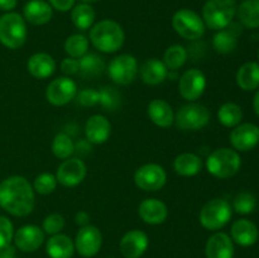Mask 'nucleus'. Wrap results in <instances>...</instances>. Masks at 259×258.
I'll list each match as a JSON object with an SVG mask.
<instances>
[{
    "mask_svg": "<svg viewBox=\"0 0 259 258\" xmlns=\"http://www.w3.org/2000/svg\"><path fill=\"white\" fill-rule=\"evenodd\" d=\"M75 249L82 257L91 258L99 253L103 245V235L95 225L81 227L75 238Z\"/></svg>",
    "mask_w": 259,
    "mask_h": 258,
    "instance_id": "obj_14",
    "label": "nucleus"
},
{
    "mask_svg": "<svg viewBox=\"0 0 259 258\" xmlns=\"http://www.w3.org/2000/svg\"><path fill=\"white\" fill-rule=\"evenodd\" d=\"M65 52L67 53L68 57L77 58L80 60L82 56H85L88 53L89 50V39L83 34H76L70 35L67 39L65 40Z\"/></svg>",
    "mask_w": 259,
    "mask_h": 258,
    "instance_id": "obj_35",
    "label": "nucleus"
},
{
    "mask_svg": "<svg viewBox=\"0 0 259 258\" xmlns=\"http://www.w3.org/2000/svg\"><path fill=\"white\" fill-rule=\"evenodd\" d=\"M210 121V111L202 104L190 103L184 105L175 115L176 126L185 132L200 131Z\"/></svg>",
    "mask_w": 259,
    "mask_h": 258,
    "instance_id": "obj_7",
    "label": "nucleus"
},
{
    "mask_svg": "<svg viewBox=\"0 0 259 258\" xmlns=\"http://www.w3.org/2000/svg\"><path fill=\"white\" fill-rule=\"evenodd\" d=\"M78 93L77 85L72 78L61 76L51 81L46 90V98L48 103L55 106H63L71 103Z\"/></svg>",
    "mask_w": 259,
    "mask_h": 258,
    "instance_id": "obj_11",
    "label": "nucleus"
},
{
    "mask_svg": "<svg viewBox=\"0 0 259 258\" xmlns=\"http://www.w3.org/2000/svg\"><path fill=\"white\" fill-rule=\"evenodd\" d=\"M253 108H254L255 114L259 116V90L255 93L254 99H253Z\"/></svg>",
    "mask_w": 259,
    "mask_h": 258,
    "instance_id": "obj_48",
    "label": "nucleus"
},
{
    "mask_svg": "<svg viewBox=\"0 0 259 258\" xmlns=\"http://www.w3.org/2000/svg\"><path fill=\"white\" fill-rule=\"evenodd\" d=\"M57 179L56 175L50 174V172H43V174L38 175L33 182V190L34 192L40 195H50L57 187Z\"/></svg>",
    "mask_w": 259,
    "mask_h": 258,
    "instance_id": "obj_37",
    "label": "nucleus"
},
{
    "mask_svg": "<svg viewBox=\"0 0 259 258\" xmlns=\"http://www.w3.org/2000/svg\"><path fill=\"white\" fill-rule=\"evenodd\" d=\"M24 19L33 25H45L52 19L53 10L45 0H29L24 5Z\"/></svg>",
    "mask_w": 259,
    "mask_h": 258,
    "instance_id": "obj_24",
    "label": "nucleus"
},
{
    "mask_svg": "<svg viewBox=\"0 0 259 258\" xmlns=\"http://www.w3.org/2000/svg\"><path fill=\"white\" fill-rule=\"evenodd\" d=\"M139 73H141V78L144 83L156 86L166 80L168 76V68L166 67L163 61L158 60V58H148L142 63Z\"/></svg>",
    "mask_w": 259,
    "mask_h": 258,
    "instance_id": "obj_23",
    "label": "nucleus"
},
{
    "mask_svg": "<svg viewBox=\"0 0 259 258\" xmlns=\"http://www.w3.org/2000/svg\"><path fill=\"white\" fill-rule=\"evenodd\" d=\"M258 57H259V52H258Z\"/></svg>",
    "mask_w": 259,
    "mask_h": 258,
    "instance_id": "obj_50",
    "label": "nucleus"
},
{
    "mask_svg": "<svg viewBox=\"0 0 259 258\" xmlns=\"http://www.w3.org/2000/svg\"><path fill=\"white\" fill-rule=\"evenodd\" d=\"M52 152L57 158L67 159L75 152V143L68 134L58 133L53 138Z\"/></svg>",
    "mask_w": 259,
    "mask_h": 258,
    "instance_id": "obj_36",
    "label": "nucleus"
},
{
    "mask_svg": "<svg viewBox=\"0 0 259 258\" xmlns=\"http://www.w3.org/2000/svg\"><path fill=\"white\" fill-rule=\"evenodd\" d=\"M88 168L82 159L77 157H70L63 159L56 172V179L58 184L65 187H75L85 180Z\"/></svg>",
    "mask_w": 259,
    "mask_h": 258,
    "instance_id": "obj_12",
    "label": "nucleus"
},
{
    "mask_svg": "<svg viewBox=\"0 0 259 258\" xmlns=\"http://www.w3.org/2000/svg\"><path fill=\"white\" fill-rule=\"evenodd\" d=\"M138 215L144 223L158 225L164 223L168 217V209L163 201L158 199H146L139 204Z\"/></svg>",
    "mask_w": 259,
    "mask_h": 258,
    "instance_id": "obj_19",
    "label": "nucleus"
},
{
    "mask_svg": "<svg viewBox=\"0 0 259 258\" xmlns=\"http://www.w3.org/2000/svg\"><path fill=\"white\" fill-rule=\"evenodd\" d=\"M28 72L38 80L51 77L56 71V61L48 53H34L29 57L27 63Z\"/></svg>",
    "mask_w": 259,
    "mask_h": 258,
    "instance_id": "obj_22",
    "label": "nucleus"
},
{
    "mask_svg": "<svg viewBox=\"0 0 259 258\" xmlns=\"http://www.w3.org/2000/svg\"><path fill=\"white\" fill-rule=\"evenodd\" d=\"M18 4V0H0V10L10 12L14 9Z\"/></svg>",
    "mask_w": 259,
    "mask_h": 258,
    "instance_id": "obj_46",
    "label": "nucleus"
},
{
    "mask_svg": "<svg viewBox=\"0 0 259 258\" xmlns=\"http://www.w3.org/2000/svg\"><path fill=\"white\" fill-rule=\"evenodd\" d=\"M89 220H90V215L86 211H78L75 217V223L81 227H85L89 224Z\"/></svg>",
    "mask_w": 259,
    "mask_h": 258,
    "instance_id": "obj_45",
    "label": "nucleus"
},
{
    "mask_svg": "<svg viewBox=\"0 0 259 258\" xmlns=\"http://www.w3.org/2000/svg\"><path fill=\"white\" fill-rule=\"evenodd\" d=\"M0 258H15V249L12 245H7V247L0 249Z\"/></svg>",
    "mask_w": 259,
    "mask_h": 258,
    "instance_id": "obj_47",
    "label": "nucleus"
},
{
    "mask_svg": "<svg viewBox=\"0 0 259 258\" xmlns=\"http://www.w3.org/2000/svg\"><path fill=\"white\" fill-rule=\"evenodd\" d=\"M174 168L175 172L180 176L191 177L201 171L202 161L197 154L186 152L176 157L174 162Z\"/></svg>",
    "mask_w": 259,
    "mask_h": 258,
    "instance_id": "obj_27",
    "label": "nucleus"
},
{
    "mask_svg": "<svg viewBox=\"0 0 259 258\" xmlns=\"http://www.w3.org/2000/svg\"><path fill=\"white\" fill-rule=\"evenodd\" d=\"M237 83L242 90L253 91L259 88V63L247 62L237 72Z\"/></svg>",
    "mask_w": 259,
    "mask_h": 258,
    "instance_id": "obj_28",
    "label": "nucleus"
},
{
    "mask_svg": "<svg viewBox=\"0 0 259 258\" xmlns=\"http://www.w3.org/2000/svg\"><path fill=\"white\" fill-rule=\"evenodd\" d=\"M233 215L232 206L224 199H212L200 210V223L207 230H219L230 222Z\"/></svg>",
    "mask_w": 259,
    "mask_h": 258,
    "instance_id": "obj_6",
    "label": "nucleus"
},
{
    "mask_svg": "<svg viewBox=\"0 0 259 258\" xmlns=\"http://www.w3.org/2000/svg\"><path fill=\"white\" fill-rule=\"evenodd\" d=\"M14 238V228L13 223L7 217L0 215V249L12 243Z\"/></svg>",
    "mask_w": 259,
    "mask_h": 258,
    "instance_id": "obj_41",
    "label": "nucleus"
},
{
    "mask_svg": "<svg viewBox=\"0 0 259 258\" xmlns=\"http://www.w3.org/2000/svg\"><path fill=\"white\" fill-rule=\"evenodd\" d=\"M50 5L58 12H68L75 5V0H50Z\"/></svg>",
    "mask_w": 259,
    "mask_h": 258,
    "instance_id": "obj_44",
    "label": "nucleus"
},
{
    "mask_svg": "<svg viewBox=\"0 0 259 258\" xmlns=\"http://www.w3.org/2000/svg\"><path fill=\"white\" fill-rule=\"evenodd\" d=\"M125 34L119 23L104 19L94 24L90 29V40L94 47L104 53H114L124 45Z\"/></svg>",
    "mask_w": 259,
    "mask_h": 258,
    "instance_id": "obj_2",
    "label": "nucleus"
},
{
    "mask_svg": "<svg viewBox=\"0 0 259 258\" xmlns=\"http://www.w3.org/2000/svg\"><path fill=\"white\" fill-rule=\"evenodd\" d=\"M35 192L23 176H10L0 182V207L14 217L23 218L33 211Z\"/></svg>",
    "mask_w": 259,
    "mask_h": 258,
    "instance_id": "obj_1",
    "label": "nucleus"
},
{
    "mask_svg": "<svg viewBox=\"0 0 259 258\" xmlns=\"http://www.w3.org/2000/svg\"><path fill=\"white\" fill-rule=\"evenodd\" d=\"M25 19L18 13H7L0 17V42L10 50L20 48L27 40Z\"/></svg>",
    "mask_w": 259,
    "mask_h": 258,
    "instance_id": "obj_5",
    "label": "nucleus"
},
{
    "mask_svg": "<svg viewBox=\"0 0 259 258\" xmlns=\"http://www.w3.org/2000/svg\"><path fill=\"white\" fill-rule=\"evenodd\" d=\"M148 244V235L142 230L133 229L123 235L119 248L125 258H139L146 253Z\"/></svg>",
    "mask_w": 259,
    "mask_h": 258,
    "instance_id": "obj_17",
    "label": "nucleus"
},
{
    "mask_svg": "<svg viewBox=\"0 0 259 258\" xmlns=\"http://www.w3.org/2000/svg\"><path fill=\"white\" fill-rule=\"evenodd\" d=\"M149 119L161 128H169L175 123V113L169 103L163 99H154L147 108Z\"/></svg>",
    "mask_w": 259,
    "mask_h": 258,
    "instance_id": "obj_25",
    "label": "nucleus"
},
{
    "mask_svg": "<svg viewBox=\"0 0 259 258\" xmlns=\"http://www.w3.org/2000/svg\"><path fill=\"white\" fill-rule=\"evenodd\" d=\"M105 110H114L120 104V95L118 91L111 88H105L100 90V103Z\"/></svg>",
    "mask_w": 259,
    "mask_h": 258,
    "instance_id": "obj_40",
    "label": "nucleus"
},
{
    "mask_svg": "<svg viewBox=\"0 0 259 258\" xmlns=\"http://www.w3.org/2000/svg\"><path fill=\"white\" fill-rule=\"evenodd\" d=\"M189 53L181 45H172L163 55V62L169 71H177L186 63Z\"/></svg>",
    "mask_w": 259,
    "mask_h": 258,
    "instance_id": "obj_33",
    "label": "nucleus"
},
{
    "mask_svg": "<svg viewBox=\"0 0 259 258\" xmlns=\"http://www.w3.org/2000/svg\"><path fill=\"white\" fill-rule=\"evenodd\" d=\"M212 46L215 51L222 55L233 52L238 46V37L228 28H224L222 30H218L217 34L212 38Z\"/></svg>",
    "mask_w": 259,
    "mask_h": 258,
    "instance_id": "obj_34",
    "label": "nucleus"
},
{
    "mask_svg": "<svg viewBox=\"0 0 259 258\" xmlns=\"http://www.w3.org/2000/svg\"><path fill=\"white\" fill-rule=\"evenodd\" d=\"M233 207L238 214L248 215L254 211V209L257 207V199L250 192H240L235 196L234 201H233Z\"/></svg>",
    "mask_w": 259,
    "mask_h": 258,
    "instance_id": "obj_38",
    "label": "nucleus"
},
{
    "mask_svg": "<svg viewBox=\"0 0 259 258\" xmlns=\"http://www.w3.org/2000/svg\"><path fill=\"white\" fill-rule=\"evenodd\" d=\"M137 187L143 191L154 192L161 190L167 182V174L162 166L157 163H147L139 167L134 174Z\"/></svg>",
    "mask_w": 259,
    "mask_h": 258,
    "instance_id": "obj_10",
    "label": "nucleus"
},
{
    "mask_svg": "<svg viewBox=\"0 0 259 258\" xmlns=\"http://www.w3.org/2000/svg\"><path fill=\"white\" fill-rule=\"evenodd\" d=\"M71 19L73 25L80 30H86L91 28L95 22V10L90 4L81 3L75 5L71 12Z\"/></svg>",
    "mask_w": 259,
    "mask_h": 258,
    "instance_id": "obj_30",
    "label": "nucleus"
},
{
    "mask_svg": "<svg viewBox=\"0 0 259 258\" xmlns=\"http://www.w3.org/2000/svg\"><path fill=\"white\" fill-rule=\"evenodd\" d=\"M206 89V77L199 68H190L185 71L180 77L179 91L180 95L187 101H196L201 98Z\"/></svg>",
    "mask_w": 259,
    "mask_h": 258,
    "instance_id": "obj_13",
    "label": "nucleus"
},
{
    "mask_svg": "<svg viewBox=\"0 0 259 258\" xmlns=\"http://www.w3.org/2000/svg\"><path fill=\"white\" fill-rule=\"evenodd\" d=\"M237 15L243 27L259 28V0H244L237 8Z\"/></svg>",
    "mask_w": 259,
    "mask_h": 258,
    "instance_id": "obj_29",
    "label": "nucleus"
},
{
    "mask_svg": "<svg viewBox=\"0 0 259 258\" xmlns=\"http://www.w3.org/2000/svg\"><path fill=\"white\" fill-rule=\"evenodd\" d=\"M63 228H65V218L57 212L50 214L43 220L42 230L45 232V234L56 235L62 232Z\"/></svg>",
    "mask_w": 259,
    "mask_h": 258,
    "instance_id": "obj_39",
    "label": "nucleus"
},
{
    "mask_svg": "<svg viewBox=\"0 0 259 258\" xmlns=\"http://www.w3.org/2000/svg\"><path fill=\"white\" fill-rule=\"evenodd\" d=\"M205 254L206 258H234L233 239L227 233H215L207 239Z\"/></svg>",
    "mask_w": 259,
    "mask_h": 258,
    "instance_id": "obj_20",
    "label": "nucleus"
},
{
    "mask_svg": "<svg viewBox=\"0 0 259 258\" xmlns=\"http://www.w3.org/2000/svg\"><path fill=\"white\" fill-rule=\"evenodd\" d=\"M48 255L51 258H72L75 253V243L68 235L58 234L51 235L46 245Z\"/></svg>",
    "mask_w": 259,
    "mask_h": 258,
    "instance_id": "obj_26",
    "label": "nucleus"
},
{
    "mask_svg": "<svg viewBox=\"0 0 259 258\" xmlns=\"http://www.w3.org/2000/svg\"><path fill=\"white\" fill-rule=\"evenodd\" d=\"M78 62H80V73L83 77H95L100 75L105 68L103 57L95 53H86L78 60Z\"/></svg>",
    "mask_w": 259,
    "mask_h": 258,
    "instance_id": "obj_32",
    "label": "nucleus"
},
{
    "mask_svg": "<svg viewBox=\"0 0 259 258\" xmlns=\"http://www.w3.org/2000/svg\"><path fill=\"white\" fill-rule=\"evenodd\" d=\"M235 0H207L202 8V20L210 29L227 28L237 14Z\"/></svg>",
    "mask_w": 259,
    "mask_h": 258,
    "instance_id": "obj_3",
    "label": "nucleus"
},
{
    "mask_svg": "<svg viewBox=\"0 0 259 258\" xmlns=\"http://www.w3.org/2000/svg\"><path fill=\"white\" fill-rule=\"evenodd\" d=\"M172 25L177 34L189 40L200 39L205 33L204 20L191 9L177 10L172 18Z\"/></svg>",
    "mask_w": 259,
    "mask_h": 258,
    "instance_id": "obj_8",
    "label": "nucleus"
},
{
    "mask_svg": "<svg viewBox=\"0 0 259 258\" xmlns=\"http://www.w3.org/2000/svg\"><path fill=\"white\" fill-rule=\"evenodd\" d=\"M14 244L22 252H34L45 242V232L33 224L23 225L14 233Z\"/></svg>",
    "mask_w": 259,
    "mask_h": 258,
    "instance_id": "obj_16",
    "label": "nucleus"
},
{
    "mask_svg": "<svg viewBox=\"0 0 259 258\" xmlns=\"http://www.w3.org/2000/svg\"><path fill=\"white\" fill-rule=\"evenodd\" d=\"M77 101L82 106H95L100 103V91L94 89H83L77 93Z\"/></svg>",
    "mask_w": 259,
    "mask_h": 258,
    "instance_id": "obj_42",
    "label": "nucleus"
},
{
    "mask_svg": "<svg viewBox=\"0 0 259 258\" xmlns=\"http://www.w3.org/2000/svg\"><path fill=\"white\" fill-rule=\"evenodd\" d=\"M111 133V124L100 114L91 115L85 123V136L89 143L103 144L109 139Z\"/></svg>",
    "mask_w": 259,
    "mask_h": 258,
    "instance_id": "obj_18",
    "label": "nucleus"
},
{
    "mask_svg": "<svg viewBox=\"0 0 259 258\" xmlns=\"http://www.w3.org/2000/svg\"><path fill=\"white\" fill-rule=\"evenodd\" d=\"M218 119L228 128H235L243 119V110L238 104L225 103L218 110Z\"/></svg>",
    "mask_w": 259,
    "mask_h": 258,
    "instance_id": "obj_31",
    "label": "nucleus"
},
{
    "mask_svg": "<svg viewBox=\"0 0 259 258\" xmlns=\"http://www.w3.org/2000/svg\"><path fill=\"white\" fill-rule=\"evenodd\" d=\"M242 159L235 149L219 148L210 153L206 159V168L217 179H230L238 174Z\"/></svg>",
    "mask_w": 259,
    "mask_h": 258,
    "instance_id": "obj_4",
    "label": "nucleus"
},
{
    "mask_svg": "<svg viewBox=\"0 0 259 258\" xmlns=\"http://www.w3.org/2000/svg\"><path fill=\"white\" fill-rule=\"evenodd\" d=\"M230 143L235 151H252L259 143V128L252 123L239 124L230 133Z\"/></svg>",
    "mask_w": 259,
    "mask_h": 258,
    "instance_id": "obj_15",
    "label": "nucleus"
},
{
    "mask_svg": "<svg viewBox=\"0 0 259 258\" xmlns=\"http://www.w3.org/2000/svg\"><path fill=\"white\" fill-rule=\"evenodd\" d=\"M61 71L67 76L76 75V73L80 72V62H78L77 58H65L61 62Z\"/></svg>",
    "mask_w": 259,
    "mask_h": 258,
    "instance_id": "obj_43",
    "label": "nucleus"
},
{
    "mask_svg": "<svg viewBox=\"0 0 259 258\" xmlns=\"http://www.w3.org/2000/svg\"><path fill=\"white\" fill-rule=\"evenodd\" d=\"M230 234L233 242L242 247H250L258 240L259 232L257 225L253 222L248 219H239L233 223Z\"/></svg>",
    "mask_w": 259,
    "mask_h": 258,
    "instance_id": "obj_21",
    "label": "nucleus"
},
{
    "mask_svg": "<svg viewBox=\"0 0 259 258\" xmlns=\"http://www.w3.org/2000/svg\"><path fill=\"white\" fill-rule=\"evenodd\" d=\"M80 2H82V3H86V4H90V3H95V2H99V0H80Z\"/></svg>",
    "mask_w": 259,
    "mask_h": 258,
    "instance_id": "obj_49",
    "label": "nucleus"
},
{
    "mask_svg": "<svg viewBox=\"0 0 259 258\" xmlns=\"http://www.w3.org/2000/svg\"><path fill=\"white\" fill-rule=\"evenodd\" d=\"M139 72L138 61L134 56L119 55L110 61L108 67V73L111 80L116 85L125 86L133 82L136 80L137 75Z\"/></svg>",
    "mask_w": 259,
    "mask_h": 258,
    "instance_id": "obj_9",
    "label": "nucleus"
}]
</instances>
